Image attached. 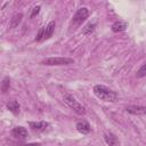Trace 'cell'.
Here are the masks:
<instances>
[{
    "label": "cell",
    "instance_id": "cell-10",
    "mask_svg": "<svg viewBox=\"0 0 146 146\" xmlns=\"http://www.w3.org/2000/svg\"><path fill=\"white\" fill-rule=\"evenodd\" d=\"M6 106H7L8 111H9V112H11L14 115H17V114L19 113V110H21V105H19V104H18V102H16L15 99H11V100H9V102L6 104Z\"/></svg>",
    "mask_w": 146,
    "mask_h": 146
},
{
    "label": "cell",
    "instance_id": "cell-14",
    "mask_svg": "<svg viewBox=\"0 0 146 146\" xmlns=\"http://www.w3.org/2000/svg\"><path fill=\"white\" fill-rule=\"evenodd\" d=\"M95 27H96V24H95V23H88V24L82 29V34H84V35L91 34V33L94 32Z\"/></svg>",
    "mask_w": 146,
    "mask_h": 146
},
{
    "label": "cell",
    "instance_id": "cell-16",
    "mask_svg": "<svg viewBox=\"0 0 146 146\" xmlns=\"http://www.w3.org/2000/svg\"><path fill=\"white\" fill-rule=\"evenodd\" d=\"M136 75H137V78H144V76H146V63H144V64L138 68Z\"/></svg>",
    "mask_w": 146,
    "mask_h": 146
},
{
    "label": "cell",
    "instance_id": "cell-4",
    "mask_svg": "<svg viewBox=\"0 0 146 146\" xmlns=\"http://www.w3.org/2000/svg\"><path fill=\"white\" fill-rule=\"evenodd\" d=\"M88 16H89L88 8H86V7L79 8L72 18V26H79L80 24H82L83 21H86L88 18Z\"/></svg>",
    "mask_w": 146,
    "mask_h": 146
},
{
    "label": "cell",
    "instance_id": "cell-5",
    "mask_svg": "<svg viewBox=\"0 0 146 146\" xmlns=\"http://www.w3.org/2000/svg\"><path fill=\"white\" fill-rule=\"evenodd\" d=\"M29 125L33 131L41 132V131H44L49 127V123L46 121H31L29 122Z\"/></svg>",
    "mask_w": 146,
    "mask_h": 146
},
{
    "label": "cell",
    "instance_id": "cell-6",
    "mask_svg": "<svg viewBox=\"0 0 146 146\" xmlns=\"http://www.w3.org/2000/svg\"><path fill=\"white\" fill-rule=\"evenodd\" d=\"M125 111L133 115H145L146 114V106L140 105H129L125 107Z\"/></svg>",
    "mask_w": 146,
    "mask_h": 146
},
{
    "label": "cell",
    "instance_id": "cell-8",
    "mask_svg": "<svg viewBox=\"0 0 146 146\" xmlns=\"http://www.w3.org/2000/svg\"><path fill=\"white\" fill-rule=\"evenodd\" d=\"M104 139L108 146H117L119 145V139L116 138V136L114 133H112L110 131H106L104 133Z\"/></svg>",
    "mask_w": 146,
    "mask_h": 146
},
{
    "label": "cell",
    "instance_id": "cell-19",
    "mask_svg": "<svg viewBox=\"0 0 146 146\" xmlns=\"http://www.w3.org/2000/svg\"><path fill=\"white\" fill-rule=\"evenodd\" d=\"M22 146H41L40 143H29V144H24Z\"/></svg>",
    "mask_w": 146,
    "mask_h": 146
},
{
    "label": "cell",
    "instance_id": "cell-1",
    "mask_svg": "<svg viewBox=\"0 0 146 146\" xmlns=\"http://www.w3.org/2000/svg\"><path fill=\"white\" fill-rule=\"evenodd\" d=\"M94 94L98 99L104 100V102L115 103L119 100V95L114 90H112L103 84H96L94 87Z\"/></svg>",
    "mask_w": 146,
    "mask_h": 146
},
{
    "label": "cell",
    "instance_id": "cell-13",
    "mask_svg": "<svg viewBox=\"0 0 146 146\" xmlns=\"http://www.w3.org/2000/svg\"><path fill=\"white\" fill-rule=\"evenodd\" d=\"M22 18H23V14H21V13H19V14H15V15L11 17V19H10V24H9V26H10L11 29L18 26V24L21 23Z\"/></svg>",
    "mask_w": 146,
    "mask_h": 146
},
{
    "label": "cell",
    "instance_id": "cell-2",
    "mask_svg": "<svg viewBox=\"0 0 146 146\" xmlns=\"http://www.w3.org/2000/svg\"><path fill=\"white\" fill-rule=\"evenodd\" d=\"M63 99H64V102L66 103V105L70 107V108H72L76 114H79V115H82V114H84L86 113V108H84V106H82L72 95H70V94H65L64 95V97H63Z\"/></svg>",
    "mask_w": 146,
    "mask_h": 146
},
{
    "label": "cell",
    "instance_id": "cell-3",
    "mask_svg": "<svg viewBox=\"0 0 146 146\" xmlns=\"http://www.w3.org/2000/svg\"><path fill=\"white\" fill-rule=\"evenodd\" d=\"M74 59L68 58V57H49L46 58L41 62L42 65H48V66H60V65H70L73 64Z\"/></svg>",
    "mask_w": 146,
    "mask_h": 146
},
{
    "label": "cell",
    "instance_id": "cell-12",
    "mask_svg": "<svg viewBox=\"0 0 146 146\" xmlns=\"http://www.w3.org/2000/svg\"><path fill=\"white\" fill-rule=\"evenodd\" d=\"M55 26H56V23L55 21H50L46 26H44V39H49L51 38L54 31H55Z\"/></svg>",
    "mask_w": 146,
    "mask_h": 146
},
{
    "label": "cell",
    "instance_id": "cell-11",
    "mask_svg": "<svg viewBox=\"0 0 146 146\" xmlns=\"http://www.w3.org/2000/svg\"><path fill=\"white\" fill-rule=\"evenodd\" d=\"M128 24L123 21H116L115 23H113L112 25V31L114 33H119V32H123L125 29H127Z\"/></svg>",
    "mask_w": 146,
    "mask_h": 146
},
{
    "label": "cell",
    "instance_id": "cell-15",
    "mask_svg": "<svg viewBox=\"0 0 146 146\" xmlns=\"http://www.w3.org/2000/svg\"><path fill=\"white\" fill-rule=\"evenodd\" d=\"M9 86H10V79H9V76H5L1 82V91L3 94L7 92V90L9 89Z\"/></svg>",
    "mask_w": 146,
    "mask_h": 146
},
{
    "label": "cell",
    "instance_id": "cell-9",
    "mask_svg": "<svg viewBox=\"0 0 146 146\" xmlns=\"http://www.w3.org/2000/svg\"><path fill=\"white\" fill-rule=\"evenodd\" d=\"M75 128H76V130H78L80 133H82V135H87V133H89L90 130H91V127H90V124H89L87 121H80V122H78L76 125H75Z\"/></svg>",
    "mask_w": 146,
    "mask_h": 146
},
{
    "label": "cell",
    "instance_id": "cell-17",
    "mask_svg": "<svg viewBox=\"0 0 146 146\" xmlns=\"http://www.w3.org/2000/svg\"><path fill=\"white\" fill-rule=\"evenodd\" d=\"M42 39H44V27H41L35 36V41H41Z\"/></svg>",
    "mask_w": 146,
    "mask_h": 146
},
{
    "label": "cell",
    "instance_id": "cell-7",
    "mask_svg": "<svg viewBox=\"0 0 146 146\" xmlns=\"http://www.w3.org/2000/svg\"><path fill=\"white\" fill-rule=\"evenodd\" d=\"M11 135H13V137L18 138V139H25L29 133H27V130H26L24 127L18 125V127H15V128L11 130Z\"/></svg>",
    "mask_w": 146,
    "mask_h": 146
},
{
    "label": "cell",
    "instance_id": "cell-18",
    "mask_svg": "<svg viewBox=\"0 0 146 146\" xmlns=\"http://www.w3.org/2000/svg\"><path fill=\"white\" fill-rule=\"evenodd\" d=\"M40 8H41L40 6H35V7L32 9V11H31V15H30V17L32 18V17H34L35 15H38V14H39V11H40Z\"/></svg>",
    "mask_w": 146,
    "mask_h": 146
}]
</instances>
